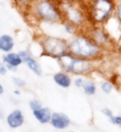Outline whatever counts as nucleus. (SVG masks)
<instances>
[{
  "instance_id": "obj_1",
  "label": "nucleus",
  "mask_w": 121,
  "mask_h": 132,
  "mask_svg": "<svg viewBox=\"0 0 121 132\" xmlns=\"http://www.w3.org/2000/svg\"><path fill=\"white\" fill-rule=\"evenodd\" d=\"M23 13L35 24H62L64 22L59 0H33Z\"/></svg>"
},
{
  "instance_id": "obj_2",
  "label": "nucleus",
  "mask_w": 121,
  "mask_h": 132,
  "mask_svg": "<svg viewBox=\"0 0 121 132\" xmlns=\"http://www.w3.org/2000/svg\"><path fill=\"white\" fill-rule=\"evenodd\" d=\"M68 51L75 57L95 62L101 60L106 53L84 31H79L68 40Z\"/></svg>"
},
{
  "instance_id": "obj_3",
  "label": "nucleus",
  "mask_w": 121,
  "mask_h": 132,
  "mask_svg": "<svg viewBox=\"0 0 121 132\" xmlns=\"http://www.w3.org/2000/svg\"><path fill=\"white\" fill-rule=\"evenodd\" d=\"M81 4L90 25L105 26L115 15L116 0H82Z\"/></svg>"
},
{
  "instance_id": "obj_4",
  "label": "nucleus",
  "mask_w": 121,
  "mask_h": 132,
  "mask_svg": "<svg viewBox=\"0 0 121 132\" xmlns=\"http://www.w3.org/2000/svg\"><path fill=\"white\" fill-rule=\"evenodd\" d=\"M56 60L61 70L74 76L87 77L96 69L95 61L75 57L70 53Z\"/></svg>"
},
{
  "instance_id": "obj_5",
  "label": "nucleus",
  "mask_w": 121,
  "mask_h": 132,
  "mask_svg": "<svg viewBox=\"0 0 121 132\" xmlns=\"http://www.w3.org/2000/svg\"><path fill=\"white\" fill-rule=\"evenodd\" d=\"M37 40L41 49V55L58 60L69 53L68 40L61 37L40 35Z\"/></svg>"
},
{
  "instance_id": "obj_6",
  "label": "nucleus",
  "mask_w": 121,
  "mask_h": 132,
  "mask_svg": "<svg viewBox=\"0 0 121 132\" xmlns=\"http://www.w3.org/2000/svg\"><path fill=\"white\" fill-rule=\"evenodd\" d=\"M60 7L64 22H68L75 25L80 31H83L90 25L81 3L60 1Z\"/></svg>"
},
{
  "instance_id": "obj_7",
  "label": "nucleus",
  "mask_w": 121,
  "mask_h": 132,
  "mask_svg": "<svg viewBox=\"0 0 121 132\" xmlns=\"http://www.w3.org/2000/svg\"><path fill=\"white\" fill-rule=\"evenodd\" d=\"M83 31L105 52L115 50V40L105 26L89 25Z\"/></svg>"
},
{
  "instance_id": "obj_8",
  "label": "nucleus",
  "mask_w": 121,
  "mask_h": 132,
  "mask_svg": "<svg viewBox=\"0 0 121 132\" xmlns=\"http://www.w3.org/2000/svg\"><path fill=\"white\" fill-rule=\"evenodd\" d=\"M19 55L23 60V64H26L28 69L32 71L37 76H41L42 74V68L36 58L32 55V54L29 50H22L18 52Z\"/></svg>"
},
{
  "instance_id": "obj_9",
  "label": "nucleus",
  "mask_w": 121,
  "mask_h": 132,
  "mask_svg": "<svg viewBox=\"0 0 121 132\" xmlns=\"http://www.w3.org/2000/svg\"><path fill=\"white\" fill-rule=\"evenodd\" d=\"M50 125L56 130H66L70 125V119L67 115L61 111H54L52 114Z\"/></svg>"
},
{
  "instance_id": "obj_10",
  "label": "nucleus",
  "mask_w": 121,
  "mask_h": 132,
  "mask_svg": "<svg viewBox=\"0 0 121 132\" xmlns=\"http://www.w3.org/2000/svg\"><path fill=\"white\" fill-rule=\"evenodd\" d=\"M3 62L7 66L8 71L11 72H16L19 66L23 64V60L19 55L18 52L17 53L13 51L8 52L3 55Z\"/></svg>"
},
{
  "instance_id": "obj_11",
  "label": "nucleus",
  "mask_w": 121,
  "mask_h": 132,
  "mask_svg": "<svg viewBox=\"0 0 121 132\" xmlns=\"http://www.w3.org/2000/svg\"><path fill=\"white\" fill-rule=\"evenodd\" d=\"M6 122L11 129H18L25 122V117L23 111L19 109H15L6 117Z\"/></svg>"
},
{
  "instance_id": "obj_12",
  "label": "nucleus",
  "mask_w": 121,
  "mask_h": 132,
  "mask_svg": "<svg viewBox=\"0 0 121 132\" xmlns=\"http://www.w3.org/2000/svg\"><path fill=\"white\" fill-rule=\"evenodd\" d=\"M52 79L56 85L64 89L69 88L72 85L73 81L72 75L68 73L63 71V70H60V71L54 73L52 76Z\"/></svg>"
},
{
  "instance_id": "obj_13",
  "label": "nucleus",
  "mask_w": 121,
  "mask_h": 132,
  "mask_svg": "<svg viewBox=\"0 0 121 132\" xmlns=\"http://www.w3.org/2000/svg\"><path fill=\"white\" fill-rule=\"evenodd\" d=\"M52 111L47 106H41V108L32 111L34 118L41 125H47L50 123L52 117Z\"/></svg>"
},
{
  "instance_id": "obj_14",
  "label": "nucleus",
  "mask_w": 121,
  "mask_h": 132,
  "mask_svg": "<svg viewBox=\"0 0 121 132\" xmlns=\"http://www.w3.org/2000/svg\"><path fill=\"white\" fill-rule=\"evenodd\" d=\"M15 46L13 37L8 34H3L0 36V51L8 53L12 51Z\"/></svg>"
},
{
  "instance_id": "obj_15",
  "label": "nucleus",
  "mask_w": 121,
  "mask_h": 132,
  "mask_svg": "<svg viewBox=\"0 0 121 132\" xmlns=\"http://www.w3.org/2000/svg\"><path fill=\"white\" fill-rule=\"evenodd\" d=\"M82 90L87 96H93L97 92V86L95 82L91 78H86L85 82L82 86Z\"/></svg>"
},
{
  "instance_id": "obj_16",
  "label": "nucleus",
  "mask_w": 121,
  "mask_h": 132,
  "mask_svg": "<svg viewBox=\"0 0 121 132\" xmlns=\"http://www.w3.org/2000/svg\"><path fill=\"white\" fill-rule=\"evenodd\" d=\"M62 26H63V30H64V32L66 33V34H67L69 36H75L76 34V33H78L79 31V29L75 26V25L70 23L68 22H64L63 23H62Z\"/></svg>"
},
{
  "instance_id": "obj_17",
  "label": "nucleus",
  "mask_w": 121,
  "mask_h": 132,
  "mask_svg": "<svg viewBox=\"0 0 121 132\" xmlns=\"http://www.w3.org/2000/svg\"><path fill=\"white\" fill-rule=\"evenodd\" d=\"M99 88L105 94H110L115 88L114 84L110 80H105L101 82V85H99Z\"/></svg>"
},
{
  "instance_id": "obj_18",
  "label": "nucleus",
  "mask_w": 121,
  "mask_h": 132,
  "mask_svg": "<svg viewBox=\"0 0 121 132\" xmlns=\"http://www.w3.org/2000/svg\"><path fill=\"white\" fill-rule=\"evenodd\" d=\"M32 1L33 0H12L15 6L22 12H24L27 10V8L32 3Z\"/></svg>"
},
{
  "instance_id": "obj_19",
  "label": "nucleus",
  "mask_w": 121,
  "mask_h": 132,
  "mask_svg": "<svg viewBox=\"0 0 121 132\" xmlns=\"http://www.w3.org/2000/svg\"><path fill=\"white\" fill-rule=\"evenodd\" d=\"M114 16L117 21L119 27L121 29V0H116V6Z\"/></svg>"
},
{
  "instance_id": "obj_20",
  "label": "nucleus",
  "mask_w": 121,
  "mask_h": 132,
  "mask_svg": "<svg viewBox=\"0 0 121 132\" xmlns=\"http://www.w3.org/2000/svg\"><path fill=\"white\" fill-rule=\"evenodd\" d=\"M28 106L30 107V109L32 110V111H36L37 109L41 108V107L42 106V103H41V102L40 100H38V99L33 98L29 101Z\"/></svg>"
},
{
  "instance_id": "obj_21",
  "label": "nucleus",
  "mask_w": 121,
  "mask_h": 132,
  "mask_svg": "<svg viewBox=\"0 0 121 132\" xmlns=\"http://www.w3.org/2000/svg\"><path fill=\"white\" fill-rule=\"evenodd\" d=\"M12 82H13V84L16 87H18V88H24V87L27 85V82L25 81L23 78L20 77H12Z\"/></svg>"
},
{
  "instance_id": "obj_22",
  "label": "nucleus",
  "mask_w": 121,
  "mask_h": 132,
  "mask_svg": "<svg viewBox=\"0 0 121 132\" xmlns=\"http://www.w3.org/2000/svg\"><path fill=\"white\" fill-rule=\"evenodd\" d=\"M85 77L82 76H76V78H74L72 81V84H74V86L77 88H81L83 84L85 82Z\"/></svg>"
},
{
  "instance_id": "obj_23",
  "label": "nucleus",
  "mask_w": 121,
  "mask_h": 132,
  "mask_svg": "<svg viewBox=\"0 0 121 132\" xmlns=\"http://www.w3.org/2000/svg\"><path fill=\"white\" fill-rule=\"evenodd\" d=\"M110 121L113 124V125L121 128V116L120 115H114L113 117L110 120Z\"/></svg>"
},
{
  "instance_id": "obj_24",
  "label": "nucleus",
  "mask_w": 121,
  "mask_h": 132,
  "mask_svg": "<svg viewBox=\"0 0 121 132\" xmlns=\"http://www.w3.org/2000/svg\"><path fill=\"white\" fill-rule=\"evenodd\" d=\"M117 86L119 88L121 89V68L119 71L115 73V87Z\"/></svg>"
},
{
  "instance_id": "obj_25",
  "label": "nucleus",
  "mask_w": 121,
  "mask_h": 132,
  "mask_svg": "<svg viewBox=\"0 0 121 132\" xmlns=\"http://www.w3.org/2000/svg\"><path fill=\"white\" fill-rule=\"evenodd\" d=\"M101 112L106 118L109 119V121L112 117H113V116H114L113 111H112L110 108H103L101 110Z\"/></svg>"
},
{
  "instance_id": "obj_26",
  "label": "nucleus",
  "mask_w": 121,
  "mask_h": 132,
  "mask_svg": "<svg viewBox=\"0 0 121 132\" xmlns=\"http://www.w3.org/2000/svg\"><path fill=\"white\" fill-rule=\"evenodd\" d=\"M8 69H7V66L5 65V64L3 62H0V75L1 76H4L6 75V73H8Z\"/></svg>"
},
{
  "instance_id": "obj_27",
  "label": "nucleus",
  "mask_w": 121,
  "mask_h": 132,
  "mask_svg": "<svg viewBox=\"0 0 121 132\" xmlns=\"http://www.w3.org/2000/svg\"><path fill=\"white\" fill-rule=\"evenodd\" d=\"M61 2H69V3H81L82 0H59Z\"/></svg>"
},
{
  "instance_id": "obj_28",
  "label": "nucleus",
  "mask_w": 121,
  "mask_h": 132,
  "mask_svg": "<svg viewBox=\"0 0 121 132\" xmlns=\"http://www.w3.org/2000/svg\"><path fill=\"white\" fill-rule=\"evenodd\" d=\"M13 94L15 96H19V95H21V91L19 89H15L13 91Z\"/></svg>"
},
{
  "instance_id": "obj_29",
  "label": "nucleus",
  "mask_w": 121,
  "mask_h": 132,
  "mask_svg": "<svg viewBox=\"0 0 121 132\" xmlns=\"http://www.w3.org/2000/svg\"><path fill=\"white\" fill-rule=\"evenodd\" d=\"M3 93H4V88H3V86L0 84V95L3 94Z\"/></svg>"
},
{
  "instance_id": "obj_30",
  "label": "nucleus",
  "mask_w": 121,
  "mask_h": 132,
  "mask_svg": "<svg viewBox=\"0 0 121 132\" xmlns=\"http://www.w3.org/2000/svg\"><path fill=\"white\" fill-rule=\"evenodd\" d=\"M0 118H3V110L1 109V107H0Z\"/></svg>"
}]
</instances>
